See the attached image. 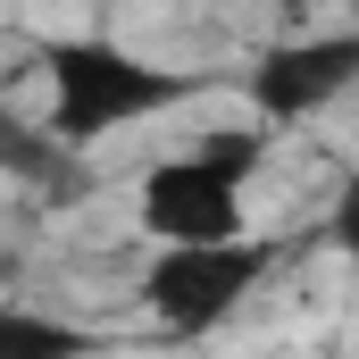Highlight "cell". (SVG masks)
I'll list each match as a JSON object with an SVG mask.
<instances>
[{
  "mask_svg": "<svg viewBox=\"0 0 359 359\" xmlns=\"http://www.w3.org/2000/svg\"><path fill=\"white\" fill-rule=\"evenodd\" d=\"M42 67H50V134L59 142H92V134H117L134 117H159L201 92V76L176 67H151L100 34H67V42H42Z\"/></svg>",
  "mask_w": 359,
  "mask_h": 359,
  "instance_id": "obj_1",
  "label": "cell"
},
{
  "mask_svg": "<svg viewBox=\"0 0 359 359\" xmlns=\"http://www.w3.org/2000/svg\"><path fill=\"white\" fill-rule=\"evenodd\" d=\"M359 84V25L351 34H301V42H276L251 67V100L268 126H292V117H318L334 92Z\"/></svg>",
  "mask_w": 359,
  "mask_h": 359,
  "instance_id": "obj_4",
  "label": "cell"
},
{
  "mask_svg": "<svg viewBox=\"0 0 359 359\" xmlns=\"http://www.w3.org/2000/svg\"><path fill=\"white\" fill-rule=\"evenodd\" d=\"M67 151H76V142H59V134L42 142V134L0 126V168H8V176H25V184H59V176H67Z\"/></svg>",
  "mask_w": 359,
  "mask_h": 359,
  "instance_id": "obj_6",
  "label": "cell"
},
{
  "mask_svg": "<svg viewBox=\"0 0 359 359\" xmlns=\"http://www.w3.org/2000/svg\"><path fill=\"white\" fill-rule=\"evenodd\" d=\"M268 243H251V234H226V243H159V259L142 276V301L159 309V326H176V334H209V326H226L243 301H251V284L268 276Z\"/></svg>",
  "mask_w": 359,
  "mask_h": 359,
  "instance_id": "obj_2",
  "label": "cell"
},
{
  "mask_svg": "<svg viewBox=\"0 0 359 359\" xmlns=\"http://www.w3.org/2000/svg\"><path fill=\"white\" fill-rule=\"evenodd\" d=\"M284 8H309V0H284Z\"/></svg>",
  "mask_w": 359,
  "mask_h": 359,
  "instance_id": "obj_8",
  "label": "cell"
},
{
  "mask_svg": "<svg viewBox=\"0 0 359 359\" xmlns=\"http://www.w3.org/2000/svg\"><path fill=\"white\" fill-rule=\"evenodd\" d=\"M0 359H92V334L50 318V309H25V301H0Z\"/></svg>",
  "mask_w": 359,
  "mask_h": 359,
  "instance_id": "obj_5",
  "label": "cell"
},
{
  "mask_svg": "<svg viewBox=\"0 0 359 359\" xmlns=\"http://www.w3.org/2000/svg\"><path fill=\"white\" fill-rule=\"evenodd\" d=\"M134 217L159 243H226V234H243V184L226 176V168H209L201 151L192 159H159L142 176Z\"/></svg>",
  "mask_w": 359,
  "mask_h": 359,
  "instance_id": "obj_3",
  "label": "cell"
},
{
  "mask_svg": "<svg viewBox=\"0 0 359 359\" xmlns=\"http://www.w3.org/2000/svg\"><path fill=\"white\" fill-rule=\"evenodd\" d=\"M326 234H334V251H351V259H359V176L334 192V226H326Z\"/></svg>",
  "mask_w": 359,
  "mask_h": 359,
  "instance_id": "obj_7",
  "label": "cell"
}]
</instances>
